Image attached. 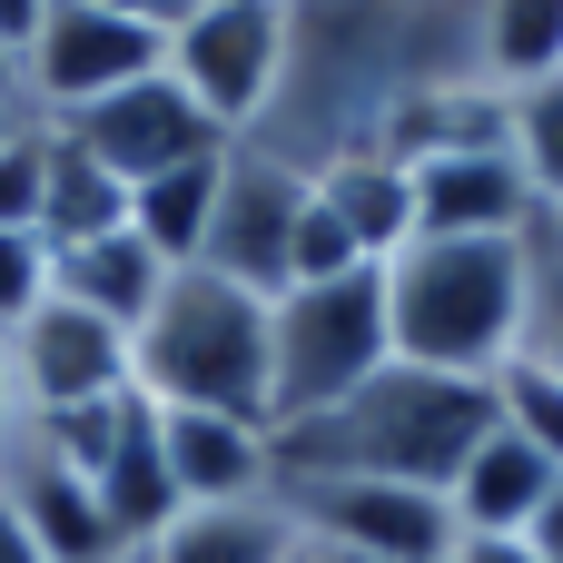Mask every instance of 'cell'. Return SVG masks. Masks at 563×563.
<instances>
[{
    "instance_id": "1",
    "label": "cell",
    "mask_w": 563,
    "mask_h": 563,
    "mask_svg": "<svg viewBox=\"0 0 563 563\" xmlns=\"http://www.w3.org/2000/svg\"><path fill=\"white\" fill-rule=\"evenodd\" d=\"M495 435V396L475 376H426V366H386L366 376L346 406L277 426V475H376V485H426L445 495L465 475V455Z\"/></svg>"
},
{
    "instance_id": "2",
    "label": "cell",
    "mask_w": 563,
    "mask_h": 563,
    "mask_svg": "<svg viewBox=\"0 0 563 563\" xmlns=\"http://www.w3.org/2000/svg\"><path fill=\"white\" fill-rule=\"evenodd\" d=\"M525 238H416L386 257V336L396 366L426 376H495L525 336Z\"/></svg>"
},
{
    "instance_id": "3",
    "label": "cell",
    "mask_w": 563,
    "mask_h": 563,
    "mask_svg": "<svg viewBox=\"0 0 563 563\" xmlns=\"http://www.w3.org/2000/svg\"><path fill=\"white\" fill-rule=\"evenodd\" d=\"M129 386L148 406H198V416H247L277 435V356H267V297L218 277V267H178L148 307V327L129 336Z\"/></svg>"
},
{
    "instance_id": "4",
    "label": "cell",
    "mask_w": 563,
    "mask_h": 563,
    "mask_svg": "<svg viewBox=\"0 0 563 563\" xmlns=\"http://www.w3.org/2000/svg\"><path fill=\"white\" fill-rule=\"evenodd\" d=\"M267 356H277V426H307V416L346 406L366 376L396 366V336H386V267H346V277H327V287L267 297Z\"/></svg>"
},
{
    "instance_id": "5",
    "label": "cell",
    "mask_w": 563,
    "mask_h": 563,
    "mask_svg": "<svg viewBox=\"0 0 563 563\" xmlns=\"http://www.w3.org/2000/svg\"><path fill=\"white\" fill-rule=\"evenodd\" d=\"M297 49V0H188L168 10V79L208 109L218 139H257Z\"/></svg>"
},
{
    "instance_id": "6",
    "label": "cell",
    "mask_w": 563,
    "mask_h": 563,
    "mask_svg": "<svg viewBox=\"0 0 563 563\" xmlns=\"http://www.w3.org/2000/svg\"><path fill=\"white\" fill-rule=\"evenodd\" d=\"M168 69V20H129V10H79V0H49L40 40L20 49V99L40 119H69L129 79Z\"/></svg>"
},
{
    "instance_id": "7",
    "label": "cell",
    "mask_w": 563,
    "mask_h": 563,
    "mask_svg": "<svg viewBox=\"0 0 563 563\" xmlns=\"http://www.w3.org/2000/svg\"><path fill=\"white\" fill-rule=\"evenodd\" d=\"M317 198V168L267 148V139H228V188H218V228H208V257L218 277L257 287V297H287V247H297V218Z\"/></svg>"
},
{
    "instance_id": "8",
    "label": "cell",
    "mask_w": 563,
    "mask_h": 563,
    "mask_svg": "<svg viewBox=\"0 0 563 563\" xmlns=\"http://www.w3.org/2000/svg\"><path fill=\"white\" fill-rule=\"evenodd\" d=\"M287 515L307 544H346L376 563H445L455 554V505L426 485H376V475H277Z\"/></svg>"
},
{
    "instance_id": "9",
    "label": "cell",
    "mask_w": 563,
    "mask_h": 563,
    "mask_svg": "<svg viewBox=\"0 0 563 563\" xmlns=\"http://www.w3.org/2000/svg\"><path fill=\"white\" fill-rule=\"evenodd\" d=\"M69 148H89L119 188H139V178H158V168H178V158H208V148H228L218 129H208V109L168 79V69H148V79H129V89H109V99H89V109H69V119H49Z\"/></svg>"
},
{
    "instance_id": "10",
    "label": "cell",
    "mask_w": 563,
    "mask_h": 563,
    "mask_svg": "<svg viewBox=\"0 0 563 563\" xmlns=\"http://www.w3.org/2000/svg\"><path fill=\"white\" fill-rule=\"evenodd\" d=\"M0 505L20 515V534L40 544V563H139L119 534H109V515H99V485L49 445V426H10L0 435Z\"/></svg>"
},
{
    "instance_id": "11",
    "label": "cell",
    "mask_w": 563,
    "mask_h": 563,
    "mask_svg": "<svg viewBox=\"0 0 563 563\" xmlns=\"http://www.w3.org/2000/svg\"><path fill=\"white\" fill-rule=\"evenodd\" d=\"M10 376H20V416H69V406L129 396V336L49 297L30 327H10Z\"/></svg>"
},
{
    "instance_id": "12",
    "label": "cell",
    "mask_w": 563,
    "mask_h": 563,
    "mask_svg": "<svg viewBox=\"0 0 563 563\" xmlns=\"http://www.w3.org/2000/svg\"><path fill=\"white\" fill-rule=\"evenodd\" d=\"M416 178V238H534V188L515 168V148H435L406 158Z\"/></svg>"
},
{
    "instance_id": "13",
    "label": "cell",
    "mask_w": 563,
    "mask_h": 563,
    "mask_svg": "<svg viewBox=\"0 0 563 563\" xmlns=\"http://www.w3.org/2000/svg\"><path fill=\"white\" fill-rule=\"evenodd\" d=\"M158 455L178 505H247L277 495V435L247 416H198V406H158Z\"/></svg>"
},
{
    "instance_id": "14",
    "label": "cell",
    "mask_w": 563,
    "mask_h": 563,
    "mask_svg": "<svg viewBox=\"0 0 563 563\" xmlns=\"http://www.w3.org/2000/svg\"><path fill=\"white\" fill-rule=\"evenodd\" d=\"M307 525L287 515V495H247V505H188L139 563H297Z\"/></svg>"
},
{
    "instance_id": "15",
    "label": "cell",
    "mask_w": 563,
    "mask_h": 563,
    "mask_svg": "<svg viewBox=\"0 0 563 563\" xmlns=\"http://www.w3.org/2000/svg\"><path fill=\"white\" fill-rule=\"evenodd\" d=\"M317 198L346 218V238H356L366 267H386L396 247H416V178H406V158H386V148H336V158L317 168Z\"/></svg>"
},
{
    "instance_id": "16",
    "label": "cell",
    "mask_w": 563,
    "mask_h": 563,
    "mask_svg": "<svg viewBox=\"0 0 563 563\" xmlns=\"http://www.w3.org/2000/svg\"><path fill=\"white\" fill-rule=\"evenodd\" d=\"M168 277H178V267H158V247H148L139 228H109V238H89V247H59V287H49V297H69V307H89L99 327L139 336Z\"/></svg>"
},
{
    "instance_id": "17",
    "label": "cell",
    "mask_w": 563,
    "mask_h": 563,
    "mask_svg": "<svg viewBox=\"0 0 563 563\" xmlns=\"http://www.w3.org/2000/svg\"><path fill=\"white\" fill-rule=\"evenodd\" d=\"M544 495H554V465H544L525 435H505V426H495V435L465 455V475L445 485V505H455V534H525Z\"/></svg>"
},
{
    "instance_id": "18",
    "label": "cell",
    "mask_w": 563,
    "mask_h": 563,
    "mask_svg": "<svg viewBox=\"0 0 563 563\" xmlns=\"http://www.w3.org/2000/svg\"><path fill=\"white\" fill-rule=\"evenodd\" d=\"M218 188H228V148L178 158V168H158V178H139V188H129V228L158 247V267H198V257H208Z\"/></svg>"
},
{
    "instance_id": "19",
    "label": "cell",
    "mask_w": 563,
    "mask_h": 563,
    "mask_svg": "<svg viewBox=\"0 0 563 563\" xmlns=\"http://www.w3.org/2000/svg\"><path fill=\"white\" fill-rule=\"evenodd\" d=\"M109 228H129V188H119L89 148H69V139L49 129V198H40L49 257H59V247H89V238H109Z\"/></svg>"
},
{
    "instance_id": "20",
    "label": "cell",
    "mask_w": 563,
    "mask_h": 563,
    "mask_svg": "<svg viewBox=\"0 0 563 563\" xmlns=\"http://www.w3.org/2000/svg\"><path fill=\"white\" fill-rule=\"evenodd\" d=\"M475 59H485V89H525V79L563 69V0H485Z\"/></svg>"
},
{
    "instance_id": "21",
    "label": "cell",
    "mask_w": 563,
    "mask_h": 563,
    "mask_svg": "<svg viewBox=\"0 0 563 563\" xmlns=\"http://www.w3.org/2000/svg\"><path fill=\"white\" fill-rule=\"evenodd\" d=\"M505 148H515L534 208H563V69L525 79V89H505Z\"/></svg>"
},
{
    "instance_id": "22",
    "label": "cell",
    "mask_w": 563,
    "mask_h": 563,
    "mask_svg": "<svg viewBox=\"0 0 563 563\" xmlns=\"http://www.w3.org/2000/svg\"><path fill=\"white\" fill-rule=\"evenodd\" d=\"M485 396H495V426H505V435H525V445L563 475V376H554V366L505 356V366L485 376Z\"/></svg>"
},
{
    "instance_id": "23",
    "label": "cell",
    "mask_w": 563,
    "mask_h": 563,
    "mask_svg": "<svg viewBox=\"0 0 563 563\" xmlns=\"http://www.w3.org/2000/svg\"><path fill=\"white\" fill-rule=\"evenodd\" d=\"M525 247H534V267H525V336H515V356L563 376V247L554 238H525Z\"/></svg>"
},
{
    "instance_id": "24",
    "label": "cell",
    "mask_w": 563,
    "mask_h": 563,
    "mask_svg": "<svg viewBox=\"0 0 563 563\" xmlns=\"http://www.w3.org/2000/svg\"><path fill=\"white\" fill-rule=\"evenodd\" d=\"M40 198H49V119H30V129L0 139V228L40 238Z\"/></svg>"
},
{
    "instance_id": "25",
    "label": "cell",
    "mask_w": 563,
    "mask_h": 563,
    "mask_svg": "<svg viewBox=\"0 0 563 563\" xmlns=\"http://www.w3.org/2000/svg\"><path fill=\"white\" fill-rule=\"evenodd\" d=\"M49 287H59V257H49V238H30V228H0V336H10V327H30V317L49 307Z\"/></svg>"
},
{
    "instance_id": "26",
    "label": "cell",
    "mask_w": 563,
    "mask_h": 563,
    "mask_svg": "<svg viewBox=\"0 0 563 563\" xmlns=\"http://www.w3.org/2000/svg\"><path fill=\"white\" fill-rule=\"evenodd\" d=\"M445 563H544L525 534H455V554Z\"/></svg>"
},
{
    "instance_id": "27",
    "label": "cell",
    "mask_w": 563,
    "mask_h": 563,
    "mask_svg": "<svg viewBox=\"0 0 563 563\" xmlns=\"http://www.w3.org/2000/svg\"><path fill=\"white\" fill-rule=\"evenodd\" d=\"M40 20H49V0H0V49L20 59V49L40 40Z\"/></svg>"
},
{
    "instance_id": "28",
    "label": "cell",
    "mask_w": 563,
    "mask_h": 563,
    "mask_svg": "<svg viewBox=\"0 0 563 563\" xmlns=\"http://www.w3.org/2000/svg\"><path fill=\"white\" fill-rule=\"evenodd\" d=\"M525 544H534L544 563H563V475H554V495L534 505V525H525Z\"/></svg>"
},
{
    "instance_id": "29",
    "label": "cell",
    "mask_w": 563,
    "mask_h": 563,
    "mask_svg": "<svg viewBox=\"0 0 563 563\" xmlns=\"http://www.w3.org/2000/svg\"><path fill=\"white\" fill-rule=\"evenodd\" d=\"M0 563H40V544L20 534V515H10V505H0Z\"/></svg>"
},
{
    "instance_id": "30",
    "label": "cell",
    "mask_w": 563,
    "mask_h": 563,
    "mask_svg": "<svg viewBox=\"0 0 563 563\" xmlns=\"http://www.w3.org/2000/svg\"><path fill=\"white\" fill-rule=\"evenodd\" d=\"M20 426V376H10V336H0V435Z\"/></svg>"
},
{
    "instance_id": "31",
    "label": "cell",
    "mask_w": 563,
    "mask_h": 563,
    "mask_svg": "<svg viewBox=\"0 0 563 563\" xmlns=\"http://www.w3.org/2000/svg\"><path fill=\"white\" fill-rule=\"evenodd\" d=\"M30 119H40V109H30L20 89H0V139H10V129H30Z\"/></svg>"
},
{
    "instance_id": "32",
    "label": "cell",
    "mask_w": 563,
    "mask_h": 563,
    "mask_svg": "<svg viewBox=\"0 0 563 563\" xmlns=\"http://www.w3.org/2000/svg\"><path fill=\"white\" fill-rule=\"evenodd\" d=\"M79 10H129V20H168L158 0H79Z\"/></svg>"
},
{
    "instance_id": "33",
    "label": "cell",
    "mask_w": 563,
    "mask_h": 563,
    "mask_svg": "<svg viewBox=\"0 0 563 563\" xmlns=\"http://www.w3.org/2000/svg\"><path fill=\"white\" fill-rule=\"evenodd\" d=\"M307 563H376V554H346V544H307Z\"/></svg>"
},
{
    "instance_id": "34",
    "label": "cell",
    "mask_w": 563,
    "mask_h": 563,
    "mask_svg": "<svg viewBox=\"0 0 563 563\" xmlns=\"http://www.w3.org/2000/svg\"><path fill=\"white\" fill-rule=\"evenodd\" d=\"M534 238H554V247H563V208H544V218H534Z\"/></svg>"
},
{
    "instance_id": "35",
    "label": "cell",
    "mask_w": 563,
    "mask_h": 563,
    "mask_svg": "<svg viewBox=\"0 0 563 563\" xmlns=\"http://www.w3.org/2000/svg\"><path fill=\"white\" fill-rule=\"evenodd\" d=\"M0 89H20V59H10V49H0Z\"/></svg>"
},
{
    "instance_id": "36",
    "label": "cell",
    "mask_w": 563,
    "mask_h": 563,
    "mask_svg": "<svg viewBox=\"0 0 563 563\" xmlns=\"http://www.w3.org/2000/svg\"><path fill=\"white\" fill-rule=\"evenodd\" d=\"M158 10H188V0H158Z\"/></svg>"
},
{
    "instance_id": "37",
    "label": "cell",
    "mask_w": 563,
    "mask_h": 563,
    "mask_svg": "<svg viewBox=\"0 0 563 563\" xmlns=\"http://www.w3.org/2000/svg\"><path fill=\"white\" fill-rule=\"evenodd\" d=\"M297 563H307V554H297Z\"/></svg>"
}]
</instances>
